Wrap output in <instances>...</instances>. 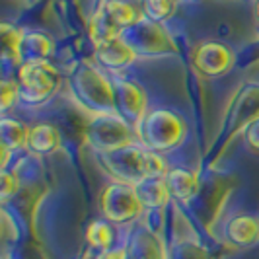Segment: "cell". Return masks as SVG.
I'll return each instance as SVG.
<instances>
[{
	"instance_id": "cell-1",
	"label": "cell",
	"mask_w": 259,
	"mask_h": 259,
	"mask_svg": "<svg viewBox=\"0 0 259 259\" xmlns=\"http://www.w3.org/2000/svg\"><path fill=\"white\" fill-rule=\"evenodd\" d=\"M68 90L74 100L90 115L115 113L113 78H109L96 63L78 61L68 72Z\"/></svg>"
},
{
	"instance_id": "cell-2",
	"label": "cell",
	"mask_w": 259,
	"mask_h": 259,
	"mask_svg": "<svg viewBox=\"0 0 259 259\" xmlns=\"http://www.w3.org/2000/svg\"><path fill=\"white\" fill-rule=\"evenodd\" d=\"M100 162L115 182L131 185H137L144 178H164L169 169L160 152L148 150L141 143L100 154Z\"/></svg>"
},
{
	"instance_id": "cell-3",
	"label": "cell",
	"mask_w": 259,
	"mask_h": 259,
	"mask_svg": "<svg viewBox=\"0 0 259 259\" xmlns=\"http://www.w3.org/2000/svg\"><path fill=\"white\" fill-rule=\"evenodd\" d=\"M141 6L131 0H100L88 22V37L96 45L123 37V33L143 20Z\"/></svg>"
},
{
	"instance_id": "cell-4",
	"label": "cell",
	"mask_w": 259,
	"mask_h": 259,
	"mask_svg": "<svg viewBox=\"0 0 259 259\" xmlns=\"http://www.w3.org/2000/svg\"><path fill=\"white\" fill-rule=\"evenodd\" d=\"M187 127L178 113L166 107L148 109L141 125L137 127V141L154 152H169L185 141Z\"/></svg>"
},
{
	"instance_id": "cell-5",
	"label": "cell",
	"mask_w": 259,
	"mask_h": 259,
	"mask_svg": "<svg viewBox=\"0 0 259 259\" xmlns=\"http://www.w3.org/2000/svg\"><path fill=\"white\" fill-rule=\"evenodd\" d=\"M16 80L20 86V102L31 107L47 104L61 88V74L51 61L22 63L16 68Z\"/></svg>"
},
{
	"instance_id": "cell-6",
	"label": "cell",
	"mask_w": 259,
	"mask_h": 259,
	"mask_svg": "<svg viewBox=\"0 0 259 259\" xmlns=\"http://www.w3.org/2000/svg\"><path fill=\"white\" fill-rule=\"evenodd\" d=\"M86 143L98 154L113 152L123 146L139 143L137 131L117 113H104V115H92L90 123L86 127Z\"/></svg>"
},
{
	"instance_id": "cell-7",
	"label": "cell",
	"mask_w": 259,
	"mask_h": 259,
	"mask_svg": "<svg viewBox=\"0 0 259 259\" xmlns=\"http://www.w3.org/2000/svg\"><path fill=\"white\" fill-rule=\"evenodd\" d=\"M100 210L111 224H129L143 214V203L135 185L125 182H109L100 195Z\"/></svg>"
},
{
	"instance_id": "cell-8",
	"label": "cell",
	"mask_w": 259,
	"mask_h": 259,
	"mask_svg": "<svg viewBox=\"0 0 259 259\" xmlns=\"http://www.w3.org/2000/svg\"><path fill=\"white\" fill-rule=\"evenodd\" d=\"M123 39L135 49V53L141 57H158L174 51V41L168 35V31L162 27V24H156L143 18L139 24L127 29L123 33Z\"/></svg>"
},
{
	"instance_id": "cell-9",
	"label": "cell",
	"mask_w": 259,
	"mask_h": 259,
	"mask_svg": "<svg viewBox=\"0 0 259 259\" xmlns=\"http://www.w3.org/2000/svg\"><path fill=\"white\" fill-rule=\"evenodd\" d=\"M113 94H115V113L123 117L137 131L144 115L148 113V102L144 90L131 80L113 78Z\"/></svg>"
},
{
	"instance_id": "cell-10",
	"label": "cell",
	"mask_w": 259,
	"mask_h": 259,
	"mask_svg": "<svg viewBox=\"0 0 259 259\" xmlns=\"http://www.w3.org/2000/svg\"><path fill=\"white\" fill-rule=\"evenodd\" d=\"M191 63L199 74L208 78L222 76L230 70L234 59L232 51L221 41H203L195 47Z\"/></svg>"
},
{
	"instance_id": "cell-11",
	"label": "cell",
	"mask_w": 259,
	"mask_h": 259,
	"mask_svg": "<svg viewBox=\"0 0 259 259\" xmlns=\"http://www.w3.org/2000/svg\"><path fill=\"white\" fill-rule=\"evenodd\" d=\"M259 117V86H246L236 96L230 109V117L226 123V137H232Z\"/></svg>"
},
{
	"instance_id": "cell-12",
	"label": "cell",
	"mask_w": 259,
	"mask_h": 259,
	"mask_svg": "<svg viewBox=\"0 0 259 259\" xmlns=\"http://www.w3.org/2000/svg\"><path fill=\"white\" fill-rule=\"evenodd\" d=\"M96 63L105 70H123L127 66L135 65L139 61V55L123 37L111 39L107 43L94 47Z\"/></svg>"
},
{
	"instance_id": "cell-13",
	"label": "cell",
	"mask_w": 259,
	"mask_h": 259,
	"mask_svg": "<svg viewBox=\"0 0 259 259\" xmlns=\"http://www.w3.org/2000/svg\"><path fill=\"white\" fill-rule=\"evenodd\" d=\"M63 144V137L57 125L53 123H37L29 127V137H27V152L35 156H49L55 154Z\"/></svg>"
},
{
	"instance_id": "cell-14",
	"label": "cell",
	"mask_w": 259,
	"mask_h": 259,
	"mask_svg": "<svg viewBox=\"0 0 259 259\" xmlns=\"http://www.w3.org/2000/svg\"><path fill=\"white\" fill-rule=\"evenodd\" d=\"M20 65L33 61H49L55 53V43L47 33L24 29L20 39Z\"/></svg>"
},
{
	"instance_id": "cell-15",
	"label": "cell",
	"mask_w": 259,
	"mask_h": 259,
	"mask_svg": "<svg viewBox=\"0 0 259 259\" xmlns=\"http://www.w3.org/2000/svg\"><path fill=\"white\" fill-rule=\"evenodd\" d=\"M226 236L238 247H251L259 244V217L236 214L226 224Z\"/></svg>"
},
{
	"instance_id": "cell-16",
	"label": "cell",
	"mask_w": 259,
	"mask_h": 259,
	"mask_svg": "<svg viewBox=\"0 0 259 259\" xmlns=\"http://www.w3.org/2000/svg\"><path fill=\"white\" fill-rule=\"evenodd\" d=\"M144 208H164L171 201V193L164 178H144L135 185Z\"/></svg>"
},
{
	"instance_id": "cell-17",
	"label": "cell",
	"mask_w": 259,
	"mask_h": 259,
	"mask_svg": "<svg viewBox=\"0 0 259 259\" xmlns=\"http://www.w3.org/2000/svg\"><path fill=\"white\" fill-rule=\"evenodd\" d=\"M164 180L168 183L171 199H176V201H182V203L191 201L199 191V180L191 169L169 168L168 174L164 176Z\"/></svg>"
},
{
	"instance_id": "cell-18",
	"label": "cell",
	"mask_w": 259,
	"mask_h": 259,
	"mask_svg": "<svg viewBox=\"0 0 259 259\" xmlns=\"http://www.w3.org/2000/svg\"><path fill=\"white\" fill-rule=\"evenodd\" d=\"M27 137H29V127H26L20 119H16V117H2V121H0L2 148H8L12 152L27 150Z\"/></svg>"
},
{
	"instance_id": "cell-19",
	"label": "cell",
	"mask_w": 259,
	"mask_h": 259,
	"mask_svg": "<svg viewBox=\"0 0 259 259\" xmlns=\"http://www.w3.org/2000/svg\"><path fill=\"white\" fill-rule=\"evenodd\" d=\"M113 238H115L113 226H111V222L107 221H94L86 228V242L96 251L109 249L111 244H113Z\"/></svg>"
},
{
	"instance_id": "cell-20",
	"label": "cell",
	"mask_w": 259,
	"mask_h": 259,
	"mask_svg": "<svg viewBox=\"0 0 259 259\" xmlns=\"http://www.w3.org/2000/svg\"><path fill=\"white\" fill-rule=\"evenodd\" d=\"M22 31L18 26L4 22L0 26V37H2V57L4 61H12L16 68L20 66V39H22Z\"/></svg>"
},
{
	"instance_id": "cell-21",
	"label": "cell",
	"mask_w": 259,
	"mask_h": 259,
	"mask_svg": "<svg viewBox=\"0 0 259 259\" xmlns=\"http://www.w3.org/2000/svg\"><path fill=\"white\" fill-rule=\"evenodd\" d=\"M176 2L178 0H141V10L146 20L164 24L176 12Z\"/></svg>"
},
{
	"instance_id": "cell-22",
	"label": "cell",
	"mask_w": 259,
	"mask_h": 259,
	"mask_svg": "<svg viewBox=\"0 0 259 259\" xmlns=\"http://www.w3.org/2000/svg\"><path fill=\"white\" fill-rule=\"evenodd\" d=\"M20 102V86L16 78H4L0 84V105L2 111H8L12 105H16Z\"/></svg>"
},
{
	"instance_id": "cell-23",
	"label": "cell",
	"mask_w": 259,
	"mask_h": 259,
	"mask_svg": "<svg viewBox=\"0 0 259 259\" xmlns=\"http://www.w3.org/2000/svg\"><path fill=\"white\" fill-rule=\"evenodd\" d=\"M20 189V178L16 171L10 169H2V176H0V197L4 203H8L12 197H16Z\"/></svg>"
},
{
	"instance_id": "cell-24",
	"label": "cell",
	"mask_w": 259,
	"mask_h": 259,
	"mask_svg": "<svg viewBox=\"0 0 259 259\" xmlns=\"http://www.w3.org/2000/svg\"><path fill=\"white\" fill-rule=\"evenodd\" d=\"M244 139H246V144L259 154V117L255 121H251L249 125L244 131Z\"/></svg>"
},
{
	"instance_id": "cell-25",
	"label": "cell",
	"mask_w": 259,
	"mask_h": 259,
	"mask_svg": "<svg viewBox=\"0 0 259 259\" xmlns=\"http://www.w3.org/2000/svg\"><path fill=\"white\" fill-rule=\"evenodd\" d=\"M94 259H129V251L125 247H109L104 251H98Z\"/></svg>"
},
{
	"instance_id": "cell-26",
	"label": "cell",
	"mask_w": 259,
	"mask_h": 259,
	"mask_svg": "<svg viewBox=\"0 0 259 259\" xmlns=\"http://www.w3.org/2000/svg\"><path fill=\"white\" fill-rule=\"evenodd\" d=\"M255 18H257L259 22V0H255Z\"/></svg>"
},
{
	"instance_id": "cell-27",
	"label": "cell",
	"mask_w": 259,
	"mask_h": 259,
	"mask_svg": "<svg viewBox=\"0 0 259 259\" xmlns=\"http://www.w3.org/2000/svg\"><path fill=\"white\" fill-rule=\"evenodd\" d=\"M2 259H12V257H10V253H8V251H4V255H2Z\"/></svg>"
},
{
	"instance_id": "cell-28",
	"label": "cell",
	"mask_w": 259,
	"mask_h": 259,
	"mask_svg": "<svg viewBox=\"0 0 259 259\" xmlns=\"http://www.w3.org/2000/svg\"><path fill=\"white\" fill-rule=\"evenodd\" d=\"M26 4H35V2H39V0H24Z\"/></svg>"
}]
</instances>
